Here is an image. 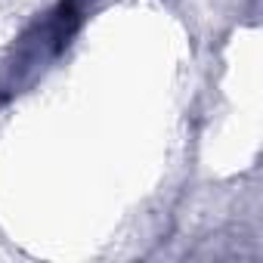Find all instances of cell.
Here are the masks:
<instances>
[{
  "label": "cell",
  "instance_id": "cell-1",
  "mask_svg": "<svg viewBox=\"0 0 263 263\" xmlns=\"http://www.w3.org/2000/svg\"><path fill=\"white\" fill-rule=\"evenodd\" d=\"M78 22H81V10H78L74 0L56 7L44 22H37V25L25 34V41H22V47H19L16 65H13L16 81H19V74H22L25 68H44L53 56H59V53L65 50V44H68V37L74 34ZM13 87H16V84H13Z\"/></svg>",
  "mask_w": 263,
  "mask_h": 263
}]
</instances>
